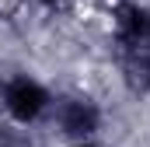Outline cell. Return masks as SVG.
<instances>
[{
  "mask_svg": "<svg viewBox=\"0 0 150 147\" xmlns=\"http://www.w3.org/2000/svg\"><path fill=\"white\" fill-rule=\"evenodd\" d=\"M0 98H4V109L7 116L14 119V123H35L42 112L49 109V91L32 81V77H14V81H7L4 84V91H0Z\"/></svg>",
  "mask_w": 150,
  "mask_h": 147,
  "instance_id": "1",
  "label": "cell"
},
{
  "mask_svg": "<svg viewBox=\"0 0 150 147\" xmlns=\"http://www.w3.org/2000/svg\"><path fill=\"white\" fill-rule=\"evenodd\" d=\"M56 123H59V130H63L70 140H87V137L98 133L101 112H98L94 102L74 95V98H63V102L56 105Z\"/></svg>",
  "mask_w": 150,
  "mask_h": 147,
  "instance_id": "2",
  "label": "cell"
},
{
  "mask_svg": "<svg viewBox=\"0 0 150 147\" xmlns=\"http://www.w3.org/2000/svg\"><path fill=\"white\" fill-rule=\"evenodd\" d=\"M45 4H56V0H45Z\"/></svg>",
  "mask_w": 150,
  "mask_h": 147,
  "instance_id": "3",
  "label": "cell"
}]
</instances>
